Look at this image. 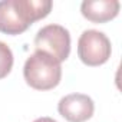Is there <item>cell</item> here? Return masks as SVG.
<instances>
[{"mask_svg": "<svg viewBox=\"0 0 122 122\" xmlns=\"http://www.w3.org/2000/svg\"><path fill=\"white\" fill-rule=\"evenodd\" d=\"M52 10L50 0H2L0 2V32L20 35L27 27L45 19Z\"/></svg>", "mask_w": 122, "mask_h": 122, "instance_id": "obj_1", "label": "cell"}, {"mask_svg": "<svg viewBox=\"0 0 122 122\" xmlns=\"http://www.w3.org/2000/svg\"><path fill=\"white\" fill-rule=\"evenodd\" d=\"M23 76L27 85L33 89L49 91L59 85L62 78V66L53 56L36 50L26 60Z\"/></svg>", "mask_w": 122, "mask_h": 122, "instance_id": "obj_2", "label": "cell"}, {"mask_svg": "<svg viewBox=\"0 0 122 122\" xmlns=\"http://www.w3.org/2000/svg\"><path fill=\"white\" fill-rule=\"evenodd\" d=\"M35 47L53 56L57 62H63L71 53V35L69 30L60 25L43 26L35 36Z\"/></svg>", "mask_w": 122, "mask_h": 122, "instance_id": "obj_3", "label": "cell"}, {"mask_svg": "<svg viewBox=\"0 0 122 122\" xmlns=\"http://www.w3.org/2000/svg\"><path fill=\"white\" fill-rule=\"evenodd\" d=\"M111 40L99 30H85L78 40V56L88 66L103 65L111 57Z\"/></svg>", "mask_w": 122, "mask_h": 122, "instance_id": "obj_4", "label": "cell"}, {"mask_svg": "<svg viewBox=\"0 0 122 122\" xmlns=\"http://www.w3.org/2000/svg\"><path fill=\"white\" fill-rule=\"evenodd\" d=\"M57 111L69 122H85L93 115L95 103L88 95L71 93L59 101Z\"/></svg>", "mask_w": 122, "mask_h": 122, "instance_id": "obj_5", "label": "cell"}, {"mask_svg": "<svg viewBox=\"0 0 122 122\" xmlns=\"http://www.w3.org/2000/svg\"><path fill=\"white\" fill-rule=\"evenodd\" d=\"M119 6L118 0H85L81 5V12L93 23H105L118 16Z\"/></svg>", "mask_w": 122, "mask_h": 122, "instance_id": "obj_6", "label": "cell"}, {"mask_svg": "<svg viewBox=\"0 0 122 122\" xmlns=\"http://www.w3.org/2000/svg\"><path fill=\"white\" fill-rule=\"evenodd\" d=\"M13 68V53L10 47L0 40V79L6 78Z\"/></svg>", "mask_w": 122, "mask_h": 122, "instance_id": "obj_7", "label": "cell"}, {"mask_svg": "<svg viewBox=\"0 0 122 122\" xmlns=\"http://www.w3.org/2000/svg\"><path fill=\"white\" fill-rule=\"evenodd\" d=\"M33 122H57V121H55L53 118H49V116H43V118H37V119H35Z\"/></svg>", "mask_w": 122, "mask_h": 122, "instance_id": "obj_8", "label": "cell"}]
</instances>
